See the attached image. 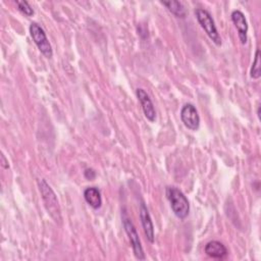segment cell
<instances>
[{
    "label": "cell",
    "mask_w": 261,
    "mask_h": 261,
    "mask_svg": "<svg viewBox=\"0 0 261 261\" xmlns=\"http://www.w3.org/2000/svg\"><path fill=\"white\" fill-rule=\"evenodd\" d=\"M231 20L238 31V36L241 43L244 45L247 42V33H248V23L245 17V14L241 10H233L231 12Z\"/></svg>",
    "instance_id": "8"
},
{
    "label": "cell",
    "mask_w": 261,
    "mask_h": 261,
    "mask_svg": "<svg viewBox=\"0 0 261 261\" xmlns=\"http://www.w3.org/2000/svg\"><path fill=\"white\" fill-rule=\"evenodd\" d=\"M140 218H141L142 226H143V229H144L147 240L150 243H153L154 239H155L154 226H153V222H152L151 216L149 214V211L144 203H141V205H140Z\"/></svg>",
    "instance_id": "9"
},
{
    "label": "cell",
    "mask_w": 261,
    "mask_h": 261,
    "mask_svg": "<svg viewBox=\"0 0 261 261\" xmlns=\"http://www.w3.org/2000/svg\"><path fill=\"white\" fill-rule=\"evenodd\" d=\"M30 34H31L33 41L35 42L38 49L40 50V52L45 57L51 58L53 55L52 47L47 39V36H46L44 30L40 27V24H38L37 22H32L30 24Z\"/></svg>",
    "instance_id": "5"
},
{
    "label": "cell",
    "mask_w": 261,
    "mask_h": 261,
    "mask_svg": "<svg viewBox=\"0 0 261 261\" xmlns=\"http://www.w3.org/2000/svg\"><path fill=\"white\" fill-rule=\"evenodd\" d=\"M38 186H39L40 193L42 195V199L44 201V205L48 213L51 215V217L55 221L60 220V208H59L58 200L54 191L43 178L38 180Z\"/></svg>",
    "instance_id": "2"
},
{
    "label": "cell",
    "mask_w": 261,
    "mask_h": 261,
    "mask_svg": "<svg viewBox=\"0 0 261 261\" xmlns=\"http://www.w3.org/2000/svg\"><path fill=\"white\" fill-rule=\"evenodd\" d=\"M1 164H2V166L4 167V168H8L9 167V165H8V160H6V158H5V156L2 154L1 155Z\"/></svg>",
    "instance_id": "16"
},
{
    "label": "cell",
    "mask_w": 261,
    "mask_h": 261,
    "mask_svg": "<svg viewBox=\"0 0 261 261\" xmlns=\"http://www.w3.org/2000/svg\"><path fill=\"white\" fill-rule=\"evenodd\" d=\"M195 15H196L198 22L200 23L202 29L205 31L207 36L210 38V40L215 45L220 46L221 38H220V35L218 34V31L216 29V25L214 23V20H213L211 14L203 8H197L195 10Z\"/></svg>",
    "instance_id": "4"
},
{
    "label": "cell",
    "mask_w": 261,
    "mask_h": 261,
    "mask_svg": "<svg viewBox=\"0 0 261 261\" xmlns=\"http://www.w3.org/2000/svg\"><path fill=\"white\" fill-rule=\"evenodd\" d=\"M161 3L172 13L174 14L176 17H180L184 18L187 14L186 8L182 5V3L180 1H161Z\"/></svg>",
    "instance_id": "12"
},
{
    "label": "cell",
    "mask_w": 261,
    "mask_h": 261,
    "mask_svg": "<svg viewBox=\"0 0 261 261\" xmlns=\"http://www.w3.org/2000/svg\"><path fill=\"white\" fill-rule=\"evenodd\" d=\"M204 251L207 256L213 259H223L227 256L228 251L226 247L218 241H210L205 245Z\"/></svg>",
    "instance_id": "10"
},
{
    "label": "cell",
    "mask_w": 261,
    "mask_h": 261,
    "mask_svg": "<svg viewBox=\"0 0 261 261\" xmlns=\"http://www.w3.org/2000/svg\"><path fill=\"white\" fill-rule=\"evenodd\" d=\"M15 3H16V5H17L18 9H19L23 14H25L27 16H32V15L34 14V9L32 8V6L30 5V3H29L28 1H24V0L18 1V0H16Z\"/></svg>",
    "instance_id": "14"
},
{
    "label": "cell",
    "mask_w": 261,
    "mask_h": 261,
    "mask_svg": "<svg viewBox=\"0 0 261 261\" xmlns=\"http://www.w3.org/2000/svg\"><path fill=\"white\" fill-rule=\"evenodd\" d=\"M136 94H137V98L140 101V104L142 106V110L144 112L145 117L149 121L154 122L156 119V111H155V108H154L151 98L149 97L147 92L142 88H138L136 91Z\"/></svg>",
    "instance_id": "7"
},
{
    "label": "cell",
    "mask_w": 261,
    "mask_h": 261,
    "mask_svg": "<svg viewBox=\"0 0 261 261\" xmlns=\"http://www.w3.org/2000/svg\"><path fill=\"white\" fill-rule=\"evenodd\" d=\"M121 216H122V224H123L124 230H125V232H126V234L129 239L135 257L139 260H145L146 257H145V253H144V250H143L138 231H137L136 226L134 225L132 219L127 216V213H126L125 209L122 210Z\"/></svg>",
    "instance_id": "3"
},
{
    "label": "cell",
    "mask_w": 261,
    "mask_h": 261,
    "mask_svg": "<svg viewBox=\"0 0 261 261\" xmlns=\"http://www.w3.org/2000/svg\"><path fill=\"white\" fill-rule=\"evenodd\" d=\"M165 195L173 214L181 220L185 219L190 212V203L185 194L176 187H167Z\"/></svg>",
    "instance_id": "1"
},
{
    "label": "cell",
    "mask_w": 261,
    "mask_h": 261,
    "mask_svg": "<svg viewBox=\"0 0 261 261\" xmlns=\"http://www.w3.org/2000/svg\"><path fill=\"white\" fill-rule=\"evenodd\" d=\"M84 198L86 202L94 209H99L102 205V197L99 189L96 187H89L84 191Z\"/></svg>",
    "instance_id": "11"
},
{
    "label": "cell",
    "mask_w": 261,
    "mask_h": 261,
    "mask_svg": "<svg viewBox=\"0 0 261 261\" xmlns=\"http://www.w3.org/2000/svg\"><path fill=\"white\" fill-rule=\"evenodd\" d=\"M96 176L95 171L92 168H88L85 170V177L88 179H94Z\"/></svg>",
    "instance_id": "15"
},
{
    "label": "cell",
    "mask_w": 261,
    "mask_h": 261,
    "mask_svg": "<svg viewBox=\"0 0 261 261\" xmlns=\"http://www.w3.org/2000/svg\"><path fill=\"white\" fill-rule=\"evenodd\" d=\"M180 119L184 125L191 130H197L200 126V116L196 107L191 103H187L181 107Z\"/></svg>",
    "instance_id": "6"
},
{
    "label": "cell",
    "mask_w": 261,
    "mask_h": 261,
    "mask_svg": "<svg viewBox=\"0 0 261 261\" xmlns=\"http://www.w3.org/2000/svg\"><path fill=\"white\" fill-rule=\"evenodd\" d=\"M250 75L252 79H259L261 75V56H260V50L257 49L255 53V58L251 67Z\"/></svg>",
    "instance_id": "13"
}]
</instances>
